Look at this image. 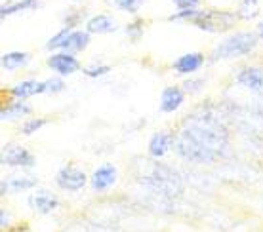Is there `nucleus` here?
Returning a JSON list of instances; mask_svg holds the SVG:
<instances>
[{
  "label": "nucleus",
  "instance_id": "nucleus-1",
  "mask_svg": "<svg viewBox=\"0 0 263 232\" xmlns=\"http://www.w3.org/2000/svg\"><path fill=\"white\" fill-rule=\"evenodd\" d=\"M229 146L227 128L214 114H191L174 135V149L183 160L212 164L221 158Z\"/></svg>",
  "mask_w": 263,
  "mask_h": 232
},
{
  "label": "nucleus",
  "instance_id": "nucleus-2",
  "mask_svg": "<svg viewBox=\"0 0 263 232\" xmlns=\"http://www.w3.org/2000/svg\"><path fill=\"white\" fill-rule=\"evenodd\" d=\"M134 177L139 185L151 188L153 193H158L162 196H179L183 191L179 175L172 167L160 164L158 158H136L130 166Z\"/></svg>",
  "mask_w": 263,
  "mask_h": 232
},
{
  "label": "nucleus",
  "instance_id": "nucleus-3",
  "mask_svg": "<svg viewBox=\"0 0 263 232\" xmlns=\"http://www.w3.org/2000/svg\"><path fill=\"white\" fill-rule=\"evenodd\" d=\"M168 21H185L191 23L204 33L210 34H225L233 31L238 19L237 12L229 10H219V8H191V10H178L172 13Z\"/></svg>",
  "mask_w": 263,
  "mask_h": 232
},
{
  "label": "nucleus",
  "instance_id": "nucleus-4",
  "mask_svg": "<svg viewBox=\"0 0 263 232\" xmlns=\"http://www.w3.org/2000/svg\"><path fill=\"white\" fill-rule=\"evenodd\" d=\"M257 33L252 31H237V33L229 34L217 44L210 53L212 61H225V59H238L244 57L256 50L257 46Z\"/></svg>",
  "mask_w": 263,
  "mask_h": 232
},
{
  "label": "nucleus",
  "instance_id": "nucleus-5",
  "mask_svg": "<svg viewBox=\"0 0 263 232\" xmlns=\"http://www.w3.org/2000/svg\"><path fill=\"white\" fill-rule=\"evenodd\" d=\"M0 162H2V166L10 167H33L36 164V158H34V154L31 151H27L25 146L8 145L2 149Z\"/></svg>",
  "mask_w": 263,
  "mask_h": 232
},
{
  "label": "nucleus",
  "instance_id": "nucleus-6",
  "mask_svg": "<svg viewBox=\"0 0 263 232\" xmlns=\"http://www.w3.org/2000/svg\"><path fill=\"white\" fill-rule=\"evenodd\" d=\"M86 183H88V175L74 166H63L55 175V185L60 186L61 191H69V193L82 191Z\"/></svg>",
  "mask_w": 263,
  "mask_h": 232
},
{
  "label": "nucleus",
  "instance_id": "nucleus-7",
  "mask_svg": "<svg viewBox=\"0 0 263 232\" xmlns=\"http://www.w3.org/2000/svg\"><path fill=\"white\" fill-rule=\"evenodd\" d=\"M46 65L52 69L53 73L60 74V76H71V74L82 71L80 61L77 59V55H74V53H67V52L52 53V55L48 57Z\"/></svg>",
  "mask_w": 263,
  "mask_h": 232
},
{
  "label": "nucleus",
  "instance_id": "nucleus-8",
  "mask_svg": "<svg viewBox=\"0 0 263 232\" xmlns=\"http://www.w3.org/2000/svg\"><path fill=\"white\" fill-rule=\"evenodd\" d=\"M8 93H10L15 101H27L29 97L46 93V82H40V80H21L17 84H13V86L8 90Z\"/></svg>",
  "mask_w": 263,
  "mask_h": 232
},
{
  "label": "nucleus",
  "instance_id": "nucleus-9",
  "mask_svg": "<svg viewBox=\"0 0 263 232\" xmlns=\"http://www.w3.org/2000/svg\"><path fill=\"white\" fill-rule=\"evenodd\" d=\"M187 99V92L181 86H166L160 93V111L166 114L176 113Z\"/></svg>",
  "mask_w": 263,
  "mask_h": 232
},
{
  "label": "nucleus",
  "instance_id": "nucleus-10",
  "mask_svg": "<svg viewBox=\"0 0 263 232\" xmlns=\"http://www.w3.org/2000/svg\"><path fill=\"white\" fill-rule=\"evenodd\" d=\"M237 82L250 92L263 93V69L259 67H244L237 74Z\"/></svg>",
  "mask_w": 263,
  "mask_h": 232
},
{
  "label": "nucleus",
  "instance_id": "nucleus-11",
  "mask_svg": "<svg viewBox=\"0 0 263 232\" xmlns=\"http://www.w3.org/2000/svg\"><path fill=\"white\" fill-rule=\"evenodd\" d=\"M117 183V167L111 164H103L92 173L90 185L96 193H105L107 188H111Z\"/></svg>",
  "mask_w": 263,
  "mask_h": 232
},
{
  "label": "nucleus",
  "instance_id": "nucleus-12",
  "mask_svg": "<svg viewBox=\"0 0 263 232\" xmlns=\"http://www.w3.org/2000/svg\"><path fill=\"white\" fill-rule=\"evenodd\" d=\"M204 61H206V57H204L202 52L183 53L181 57H178V59L174 61L172 69H174L178 74H195L197 71L202 69Z\"/></svg>",
  "mask_w": 263,
  "mask_h": 232
},
{
  "label": "nucleus",
  "instance_id": "nucleus-13",
  "mask_svg": "<svg viewBox=\"0 0 263 232\" xmlns=\"http://www.w3.org/2000/svg\"><path fill=\"white\" fill-rule=\"evenodd\" d=\"M119 29L117 19L109 13H96L86 19V31L90 34H109Z\"/></svg>",
  "mask_w": 263,
  "mask_h": 232
},
{
  "label": "nucleus",
  "instance_id": "nucleus-14",
  "mask_svg": "<svg viewBox=\"0 0 263 232\" xmlns=\"http://www.w3.org/2000/svg\"><path fill=\"white\" fill-rule=\"evenodd\" d=\"M172 146H174V133L157 132L151 135L147 151H149V156H153V158H162V156L168 154Z\"/></svg>",
  "mask_w": 263,
  "mask_h": 232
},
{
  "label": "nucleus",
  "instance_id": "nucleus-15",
  "mask_svg": "<svg viewBox=\"0 0 263 232\" xmlns=\"http://www.w3.org/2000/svg\"><path fill=\"white\" fill-rule=\"evenodd\" d=\"M27 204H29L31 209L46 215V213H52L60 207V200L55 198L52 193H48V191H40V193L33 194V196H29Z\"/></svg>",
  "mask_w": 263,
  "mask_h": 232
},
{
  "label": "nucleus",
  "instance_id": "nucleus-16",
  "mask_svg": "<svg viewBox=\"0 0 263 232\" xmlns=\"http://www.w3.org/2000/svg\"><path fill=\"white\" fill-rule=\"evenodd\" d=\"M90 36L92 34L88 33V31H80V29H72L71 34L67 36V40L63 42V46H61V52H67V53H80L84 52L86 48L90 46Z\"/></svg>",
  "mask_w": 263,
  "mask_h": 232
},
{
  "label": "nucleus",
  "instance_id": "nucleus-17",
  "mask_svg": "<svg viewBox=\"0 0 263 232\" xmlns=\"http://www.w3.org/2000/svg\"><path fill=\"white\" fill-rule=\"evenodd\" d=\"M39 185V179L33 175H15L12 179H4L0 183V193H21V191H31Z\"/></svg>",
  "mask_w": 263,
  "mask_h": 232
},
{
  "label": "nucleus",
  "instance_id": "nucleus-18",
  "mask_svg": "<svg viewBox=\"0 0 263 232\" xmlns=\"http://www.w3.org/2000/svg\"><path fill=\"white\" fill-rule=\"evenodd\" d=\"M29 59H31L29 52H8L2 55L0 65L4 71H17V69H23L29 63Z\"/></svg>",
  "mask_w": 263,
  "mask_h": 232
},
{
  "label": "nucleus",
  "instance_id": "nucleus-19",
  "mask_svg": "<svg viewBox=\"0 0 263 232\" xmlns=\"http://www.w3.org/2000/svg\"><path fill=\"white\" fill-rule=\"evenodd\" d=\"M40 6V0H17V2H12V4H4L0 8V17L6 19L10 15H15V13H23V12H31V10H36Z\"/></svg>",
  "mask_w": 263,
  "mask_h": 232
},
{
  "label": "nucleus",
  "instance_id": "nucleus-20",
  "mask_svg": "<svg viewBox=\"0 0 263 232\" xmlns=\"http://www.w3.org/2000/svg\"><path fill=\"white\" fill-rule=\"evenodd\" d=\"M33 109L27 105L25 101H13V103H8L0 109V120L6 122V120H13V118H21L25 114H31Z\"/></svg>",
  "mask_w": 263,
  "mask_h": 232
},
{
  "label": "nucleus",
  "instance_id": "nucleus-21",
  "mask_svg": "<svg viewBox=\"0 0 263 232\" xmlns=\"http://www.w3.org/2000/svg\"><path fill=\"white\" fill-rule=\"evenodd\" d=\"M259 0H240L237 8V15L240 21H254L259 15Z\"/></svg>",
  "mask_w": 263,
  "mask_h": 232
},
{
  "label": "nucleus",
  "instance_id": "nucleus-22",
  "mask_svg": "<svg viewBox=\"0 0 263 232\" xmlns=\"http://www.w3.org/2000/svg\"><path fill=\"white\" fill-rule=\"evenodd\" d=\"M48 122H50L48 118H31L21 124L20 132H21V135H33V133H36L44 126H48Z\"/></svg>",
  "mask_w": 263,
  "mask_h": 232
},
{
  "label": "nucleus",
  "instance_id": "nucleus-23",
  "mask_svg": "<svg viewBox=\"0 0 263 232\" xmlns=\"http://www.w3.org/2000/svg\"><path fill=\"white\" fill-rule=\"evenodd\" d=\"M72 29H69V27H63V29H60L58 33L53 34L52 38L46 42V50H50V52H53V50H61V46H63V42L67 40V36L71 34Z\"/></svg>",
  "mask_w": 263,
  "mask_h": 232
},
{
  "label": "nucleus",
  "instance_id": "nucleus-24",
  "mask_svg": "<svg viewBox=\"0 0 263 232\" xmlns=\"http://www.w3.org/2000/svg\"><path fill=\"white\" fill-rule=\"evenodd\" d=\"M147 0H117L115 8L124 13H138Z\"/></svg>",
  "mask_w": 263,
  "mask_h": 232
},
{
  "label": "nucleus",
  "instance_id": "nucleus-25",
  "mask_svg": "<svg viewBox=\"0 0 263 232\" xmlns=\"http://www.w3.org/2000/svg\"><path fill=\"white\" fill-rule=\"evenodd\" d=\"M111 69H112L111 65H88V67H82V73L88 78H101V76L111 73Z\"/></svg>",
  "mask_w": 263,
  "mask_h": 232
},
{
  "label": "nucleus",
  "instance_id": "nucleus-26",
  "mask_svg": "<svg viewBox=\"0 0 263 232\" xmlns=\"http://www.w3.org/2000/svg\"><path fill=\"white\" fill-rule=\"evenodd\" d=\"M145 33V21L143 19H134L132 23L126 25V34L132 40H139Z\"/></svg>",
  "mask_w": 263,
  "mask_h": 232
},
{
  "label": "nucleus",
  "instance_id": "nucleus-27",
  "mask_svg": "<svg viewBox=\"0 0 263 232\" xmlns=\"http://www.w3.org/2000/svg\"><path fill=\"white\" fill-rule=\"evenodd\" d=\"M44 82H46V93H52V95H55V93H60V92H63V90H65V82H63V78H61V76L44 80Z\"/></svg>",
  "mask_w": 263,
  "mask_h": 232
},
{
  "label": "nucleus",
  "instance_id": "nucleus-28",
  "mask_svg": "<svg viewBox=\"0 0 263 232\" xmlns=\"http://www.w3.org/2000/svg\"><path fill=\"white\" fill-rule=\"evenodd\" d=\"M82 17H84V12H82V10H71V12L67 13V17H65V27H69V29H74V27L82 21Z\"/></svg>",
  "mask_w": 263,
  "mask_h": 232
},
{
  "label": "nucleus",
  "instance_id": "nucleus-29",
  "mask_svg": "<svg viewBox=\"0 0 263 232\" xmlns=\"http://www.w3.org/2000/svg\"><path fill=\"white\" fill-rule=\"evenodd\" d=\"M178 10H191V8H200L202 0H172Z\"/></svg>",
  "mask_w": 263,
  "mask_h": 232
},
{
  "label": "nucleus",
  "instance_id": "nucleus-30",
  "mask_svg": "<svg viewBox=\"0 0 263 232\" xmlns=\"http://www.w3.org/2000/svg\"><path fill=\"white\" fill-rule=\"evenodd\" d=\"M204 88V80H187L183 82V90L187 93H197Z\"/></svg>",
  "mask_w": 263,
  "mask_h": 232
},
{
  "label": "nucleus",
  "instance_id": "nucleus-31",
  "mask_svg": "<svg viewBox=\"0 0 263 232\" xmlns=\"http://www.w3.org/2000/svg\"><path fill=\"white\" fill-rule=\"evenodd\" d=\"M0 217H2V223H0V226H2V228H6L8 223H10V221H8V219H10V217H8V213L2 212V213H0Z\"/></svg>",
  "mask_w": 263,
  "mask_h": 232
},
{
  "label": "nucleus",
  "instance_id": "nucleus-32",
  "mask_svg": "<svg viewBox=\"0 0 263 232\" xmlns=\"http://www.w3.org/2000/svg\"><path fill=\"white\" fill-rule=\"evenodd\" d=\"M257 36H259V40H263V19L257 23Z\"/></svg>",
  "mask_w": 263,
  "mask_h": 232
},
{
  "label": "nucleus",
  "instance_id": "nucleus-33",
  "mask_svg": "<svg viewBox=\"0 0 263 232\" xmlns=\"http://www.w3.org/2000/svg\"><path fill=\"white\" fill-rule=\"evenodd\" d=\"M103 2H105L107 6H115L117 4V0H103Z\"/></svg>",
  "mask_w": 263,
  "mask_h": 232
},
{
  "label": "nucleus",
  "instance_id": "nucleus-34",
  "mask_svg": "<svg viewBox=\"0 0 263 232\" xmlns=\"http://www.w3.org/2000/svg\"><path fill=\"white\" fill-rule=\"evenodd\" d=\"M72 2H82V0H72Z\"/></svg>",
  "mask_w": 263,
  "mask_h": 232
}]
</instances>
